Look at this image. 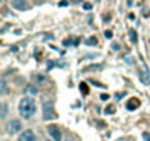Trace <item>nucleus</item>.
I'll list each match as a JSON object with an SVG mask.
<instances>
[{"mask_svg":"<svg viewBox=\"0 0 150 141\" xmlns=\"http://www.w3.org/2000/svg\"><path fill=\"white\" fill-rule=\"evenodd\" d=\"M19 113L22 115L25 119H30V118L35 113V102L31 97L22 99L19 103Z\"/></svg>","mask_w":150,"mask_h":141,"instance_id":"nucleus-1","label":"nucleus"},{"mask_svg":"<svg viewBox=\"0 0 150 141\" xmlns=\"http://www.w3.org/2000/svg\"><path fill=\"white\" fill-rule=\"evenodd\" d=\"M43 116H44V119H55L56 118V112L53 109V104L49 102V103H44V106H43Z\"/></svg>","mask_w":150,"mask_h":141,"instance_id":"nucleus-2","label":"nucleus"},{"mask_svg":"<svg viewBox=\"0 0 150 141\" xmlns=\"http://www.w3.org/2000/svg\"><path fill=\"white\" fill-rule=\"evenodd\" d=\"M21 129H22V124H21V121H18V119H13V121H10V122L8 124V132H9L10 135L18 134Z\"/></svg>","mask_w":150,"mask_h":141,"instance_id":"nucleus-3","label":"nucleus"},{"mask_svg":"<svg viewBox=\"0 0 150 141\" xmlns=\"http://www.w3.org/2000/svg\"><path fill=\"white\" fill-rule=\"evenodd\" d=\"M47 131H49V134L52 135V138H53L55 141H62V132H60L59 126H56V125H49V126H47Z\"/></svg>","mask_w":150,"mask_h":141,"instance_id":"nucleus-4","label":"nucleus"},{"mask_svg":"<svg viewBox=\"0 0 150 141\" xmlns=\"http://www.w3.org/2000/svg\"><path fill=\"white\" fill-rule=\"evenodd\" d=\"M140 78H141V82L144 85H149L150 84V75H149V68L146 65V62L143 60V70H141V74H140Z\"/></svg>","mask_w":150,"mask_h":141,"instance_id":"nucleus-5","label":"nucleus"},{"mask_svg":"<svg viewBox=\"0 0 150 141\" xmlns=\"http://www.w3.org/2000/svg\"><path fill=\"white\" fill-rule=\"evenodd\" d=\"M18 141H37V138H35V134L31 129H27V131H24L21 134Z\"/></svg>","mask_w":150,"mask_h":141,"instance_id":"nucleus-6","label":"nucleus"},{"mask_svg":"<svg viewBox=\"0 0 150 141\" xmlns=\"http://www.w3.org/2000/svg\"><path fill=\"white\" fill-rule=\"evenodd\" d=\"M12 6L18 10H24V9L30 8V5L25 2V0H12Z\"/></svg>","mask_w":150,"mask_h":141,"instance_id":"nucleus-7","label":"nucleus"},{"mask_svg":"<svg viewBox=\"0 0 150 141\" xmlns=\"http://www.w3.org/2000/svg\"><path fill=\"white\" fill-rule=\"evenodd\" d=\"M138 106H140V100L135 99V97H131L130 100H128V103H126V109L128 110H135Z\"/></svg>","mask_w":150,"mask_h":141,"instance_id":"nucleus-8","label":"nucleus"},{"mask_svg":"<svg viewBox=\"0 0 150 141\" xmlns=\"http://www.w3.org/2000/svg\"><path fill=\"white\" fill-rule=\"evenodd\" d=\"M79 90H81V93L84 94V96H87V94H88V85H87V82H81L79 84Z\"/></svg>","mask_w":150,"mask_h":141,"instance_id":"nucleus-9","label":"nucleus"},{"mask_svg":"<svg viewBox=\"0 0 150 141\" xmlns=\"http://www.w3.org/2000/svg\"><path fill=\"white\" fill-rule=\"evenodd\" d=\"M2 112H0V118H2V119H5L6 118V113H8V104L6 103H2Z\"/></svg>","mask_w":150,"mask_h":141,"instance_id":"nucleus-10","label":"nucleus"},{"mask_svg":"<svg viewBox=\"0 0 150 141\" xmlns=\"http://www.w3.org/2000/svg\"><path fill=\"white\" fill-rule=\"evenodd\" d=\"M102 65H93V66H87L84 68V72H90V70H96V69H102Z\"/></svg>","mask_w":150,"mask_h":141,"instance_id":"nucleus-11","label":"nucleus"},{"mask_svg":"<svg viewBox=\"0 0 150 141\" xmlns=\"http://www.w3.org/2000/svg\"><path fill=\"white\" fill-rule=\"evenodd\" d=\"M115 112H116V107H115L113 104H111V106H108V107L104 109V113H106V115H112V113H115Z\"/></svg>","mask_w":150,"mask_h":141,"instance_id":"nucleus-12","label":"nucleus"},{"mask_svg":"<svg viewBox=\"0 0 150 141\" xmlns=\"http://www.w3.org/2000/svg\"><path fill=\"white\" fill-rule=\"evenodd\" d=\"M85 43H87L88 46H96V44H97V38H96V37H90V38L85 40Z\"/></svg>","mask_w":150,"mask_h":141,"instance_id":"nucleus-13","label":"nucleus"},{"mask_svg":"<svg viewBox=\"0 0 150 141\" xmlns=\"http://www.w3.org/2000/svg\"><path fill=\"white\" fill-rule=\"evenodd\" d=\"M130 37H131V41L133 43H137V32H135V30H130Z\"/></svg>","mask_w":150,"mask_h":141,"instance_id":"nucleus-14","label":"nucleus"},{"mask_svg":"<svg viewBox=\"0 0 150 141\" xmlns=\"http://www.w3.org/2000/svg\"><path fill=\"white\" fill-rule=\"evenodd\" d=\"M27 93H28V94H37V88L32 87V85H28V87H27Z\"/></svg>","mask_w":150,"mask_h":141,"instance_id":"nucleus-15","label":"nucleus"},{"mask_svg":"<svg viewBox=\"0 0 150 141\" xmlns=\"http://www.w3.org/2000/svg\"><path fill=\"white\" fill-rule=\"evenodd\" d=\"M0 85H2V94H6V93H8V87H6V82H5V81H2V82H0Z\"/></svg>","mask_w":150,"mask_h":141,"instance_id":"nucleus-16","label":"nucleus"},{"mask_svg":"<svg viewBox=\"0 0 150 141\" xmlns=\"http://www.w3.org/2000/svg\"><path fill=\"white\" fill-rule=\"evenodd\" d=\"M104 37H106V38H112V37H113L112 31H109V30H108V31H104Z\"/></svg>","mask_w":150,"mask_h":141,"instance_id":"nucleus-17","label":"nucleus"},{"mask_svg":"<svg viewBox=\"0 0 150 141\" xmlns=\"http://www.w3.org/2000/svg\"><path fill=\"white\" fill-rule=\"evenodd\" d=\"M125 62L130 63V65H134V59L133 57H125Z\"/></svg>","mask_w":150,"mask_h":141,"instance_id":"nucleus-18","label":"nucleus"},{"mask_svg":"<svg viewBox=\"0 0 150 141\" xmlns=\"http://www.w3.org/2000/svg\"><path fill=\"white\" fill-rule=\"evenodd\" d=\"M124 96H125V93H118V94H116L115 97H116V100H121V99H122Z\"/></svg>","mask_w":150,"mask_h":141,"instance_id":"nucleus-19","label":"nucleus"},{"mask_svg":"<svg viewBox=\"0 0 150 141\" xmlns=\"http://www.w3.org/2000/svg\"><path fill=\"white\" fill-rule=\"evenodd\" d=\"M100 99H102V100H108V99H109V94H102Z\"/></svg>","mask_w":150,"mask_h":141,"instance_id":"nucleus-20","label":"nucleus"},{"mask_svg":"<svg viewBox=\"0 0 150 141\" xmlns=\"http://www.w3.org/2000/svg\"><path fill=\"white\" fill-rule=\"evenodd\" d=\"M112 49H113V50H119V44L113 43V44H112Z\"/></svg>","mask_w":150,"mask_h":141,"instance_id":"nucleus-21","label":"nucleus"},{"mask_svg":"<svg viewBox=\"0 0 150 141\" xmlns=\"http://www.w3.org/2000/svg\"><path fill=\"white\" fill-rule=\"evenodd\" d=\"M84 9L90 10V9H91V5H90V3H84Z\"/></svg>","mask_w":150,"mask_h":141,"instance_id":"nucleus-22","label":"nucleus"},{"mask_svg":"<svg viewBox=\"0 0 150 141\" xmlns=\"http://www.w3.org/2000/svg\"><path fill=\"white\" fill-rule=\"evenodd\" d=\"M66 5H68L66 0H62V2H59V6H66Z\"/></svg>","mask_w":150,"mask_h":141,"instance_id":"nucleus-23","label":"nucleus"},{"mask_svg":"<svg viewBox=\"0 0 150 141\" xmlns=\"http://www.w3.org/2000/svg\"><path fill=\"white\" fill-rule=\"evenodd\" d=\"M143 137H144V138H146L147 141H150V135H149L147 132H144V134H143Z\"/></svg>","mask_w":150,"mask_h":141,"instance_id":"nucleus-24","label":"nucleus"},{"mask_svg":"<svg viewBox=\"0 0 150 141\" xmlns=\"http://www.w3.org/2000/svg\"><path fill=\"white\" fill-rule=\"evenodd\" d=\"M91 82H93V81H91ZM93 84H94L96 87H103V84H100V82H97V81H94Z\"/></svg>","mask_w":150,"mask_h":141,"instance_id":"nucleus-25","label":"nucleus"},{"mask_svg":"<svg viewBox=\"0 0 150 141\" xmlns=\"http://www.w3.org/2000/svg\"><path fill=\"white\" fill-rule=\"evenodd\" d=\"M63 141H74V140H72V138H69V137H68V138H65V140H63Z\"/></svg>","mask_w":150,"mask_h":141,"instance_id":"nucleus-26","label":"nucleus"},{"mask_svg":"<svg viewBox=\"0 0 150 141\" xmlns=\"http://www.w3.org/2000/svg\"><path fill=\"white\" fill-rule=\"evenodd\" d=\"M81 0H72V3H79Z\"/></svg>","mask_w":150,"mask_h":141,"instance_id":"nucleus-27","label":"nucleus"},{"mask_svg":"<svg viewBox=\"0 0 150 141\" xmlns=\"http://www.w3.org/2000/svg\"><path fill=\"white\" fill-rule=\"evenodd\" d=\"M47 141H49V140H47Z\"/></svg>","mask_w":150,"mask_h":141,"instance_id":"nucleus-28","label":"nucleus"}]
</instances>
